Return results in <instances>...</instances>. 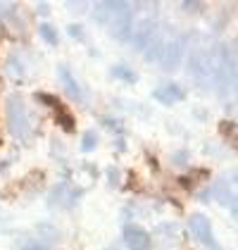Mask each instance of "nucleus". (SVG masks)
I'll use <instances>...</instances> for the list:
<instances>
[{
    "instance_id": "obj_1",
    "label": "nucleus",
    "mask_w": 238,
    "mask_h": 250,
    "mask_svg": "<svg viewBox=\"0 0 238 250\" xmlns=\"http://www.w3.org/2000/svg\"><path fill=\"white\" fill-rule=\"evenodd\" d=\"M5 119H7V129L10 134L15 136L17 141H29L31 138V117H29V110L24 105V98L20 93H12L5 100Z\"/></svg>"
},
{
    "instance_id": "obj_2",
    "label": "nucleus",
    "mask_w": 238,
    "mask_h": 250,
    "mask_svg": "<svg viewBox=\"0 0 238 250\" xmlns=\"http://www.w3.org/2000/svg\"><path fill=\"white\" fill-rule=\"evenodd\" d=\"M107 26H110L112 39L119 43H126L134 34V5L124 2V0H115V10H112Z\"/></svg>"
},
{
    "instance_id": "obj_3",
    "label": "nucleus",
    "mask_w": 238,
    "mask_h": 250,
    "mask_svg": "<svg viewBox=\"0 0 238 250\" xmlns=\"http://www.w3.org/2000/svg\"><path fill=\"white\" fill-rule=\"evenodd\" d=\"M188 231H191V236H193L198 243L207 246V248H217L215 236H212V222H210L207 214H202V212L191 214V219H188Z\"/></svg>"
},
{
    "instance_id": "obj_4",
    "label": "nucleus",
    "mask_w": 238,
    "mask_h": 250,
    "mask_svg": "<svg viewBox=\"0 0 238 250\" xmlns=\"http://www.w3.org/2000/svg\"><path fill=\"white\" fill-rule=\"evenodd\" d=\"M134 36V45L139 48V50H148V45L155 41L158 36V24L153 17H145V20L139 21V29L131 34Z\"/></svg>"
},
{
    "instance_id": "obj_5",
    "label": "nucleus",
    "mask_w": 238,
    "mask_h": 250,
    "mask_svg": "<svg viewBox=\"0 0 238 250\" xmlns=\"http://www.w3.org/2000/svg\"><path fill=\"white\" fill-rule=\"evenodd\" d=\"M124 243L129 250H150V236L139 224H126L124 227Z\"/></svg>"
},
{
    "instance_id": "obj_6",
    "label": "nucleus",
    "mask_w": 238,
    "mask_h": 250,
    "mask_svg": "<svg viewBox=\"0 0 238 250\" xmlns=\"http://www.w3.org/2000/svg\"><path fill=\"white\" fill-rule=\"evenodd\" d=\"M58 74H60V83H62L64 93L72 98V100H77V103H83V100H86V96H83V88H81L79 81L74 79L72 69H69L67 64H60V67H58Z\"/></svg>"
},
{
    "instance_id": "obj_7",
    "label": "nucleus",
    "mask_w": 238,
    "mask_h": 250,
    "mask_svg": "<svg viewBox=\"0 0 238 250\" xmlns=\"http://www.w3.org/2000/svg\"><path fill=\"white\" fill-rule=\"evenodd\" d=\"M153 98H155L158 103H162V105H174V103H181V100L186 98V93H183V88H181L178 83L169 81V83L155 88V91H153Z\"/></svg>"
},
{
    "instance_id": "obj_8",
    "label": "nucleus",
    "mask_w": 238,
    "mask_h": 250,
    "mask_svg": "<svg viewBox=\"0 0 238 250\" xmlns=\"http://www.w3.org/2000/svg\"><path fill=\"white\" fill-rule=\"evenodd\" d=\"M40 103H45V105H50L53 110H55V115H58V122L62 124V129L64 131H74V119H72V115L60 105V100L58 98H53V96H48V93H40L39 96Z\"/></svg>"
},
{
    "instance_id": "obj_9",
    "label": "nucleus",
    "mask_w": 238,
    "mask_h": 250,
    "mask_svg": "<svg viewBox=\"0 0 238 250\" xmlns=\"http://www.w3.org/2000/svg\"><path fill=\"white\" fill-rule=\"evenodd\" d=\"M212 195H215V200L221 203V205H226V208H231L234 203H238V195L236 191L224 181V179H219L217 184H215V188H212Z\"/></svg>"
},
{
    "instance_id": "obj_10",
    "label": "nucleus",
    "mask_w": 238,
    "mask_h": 250,
    "mask_svg": "<svg viewBox=\"0 0 238 250\" xmlns=\"http://www.w3.org/2000/svg\"><path fill=\"white\" fill-rule=\"evenodd\" d=\"M79 198V193H69V186H58L53 195H50V205H62V208H69L74 205V200Z\"/></svg>"
},
{
    "instance_id": "obj_11",
    "label": "nucleus",
    "mask_w": 238,
    "mask_h": 250,
    "mask_svg": "<svg viewBox=\"0 0 238 250\" xmlns=\"http://www.w3.org/2000/svg\"><path fill=\"white\" fill-rule=\"evenodd\" d=\"M110 74L119 81H126V83H136L139 77H136V72L131 69V67H126V64H115L112 69H110Z\"/></svg>"
},
{
    "instance_id": "obj_12",
    "label": "nucleus",
    "mask_w": 238,
    "mask_h": 250,
    "mask_svg": "<svg viewBox=\"0 0 238 250\" xmlns=\"http://www.w3.org/2000/svg\"><path fill=\"white\" fill-rule=\"evenodd\" d=\"M39 34H40V39L45 41V43H50V45H58V29L53 26V24H48V21H43L39 26Z\"/></svg>"
},
{
    "instance_id": "obj_13",
    "label": "nucleus",
    "mask_w": 238,
    "mask_h": 250,
    "mask_svg": "<svg viewBox=\"0 0 238 250\" xmlns=\"http://www.w3.org/2000/svg\"><path fill=\"white\" fill-rule=\"evenodd\" d=\"M219 129H221V134L229 138V143H231V146H234V148L238 150V124H231V122H221V126H219Z\"/></svg>"
},
{
    "instance_id": "obj_14",
    "label": "nucleus",
    "mask_w": 238,
    "mask_h": 250,
    "mask_svg": "<svg viewBox=\"0 0 238 250\" xmlns=\"http://www.w3.org/2000/svg\"><path fill=\"white\" fill-rule=\"evenodd\" d=\"M96 146H98V134H96V131H86L83 138H81V150H83V153H91Z\"/></svg>"
},
{
    "instance_id": "obj_15",
    "label": "nucleus",
    "mask_w": 238,
    "mask_h": 250,
    "mask_svg": "<svg viewBox=\"0 0 238 250\" xmlns=\"http://www.w3.org/2000/svg\"><path fill=\"white\" fill-rule=\"evenodd\" d=\"M67 31L72 34V39H77V41L83 39V29H81L79 24H69V29H67Z\"/></svg>"
},
{
    "instance_id": "obj_16",
    "label": "nucleus",
    "mask_w": 238,
    "mask_h": 250,
    "mask_svg": "<svg viewBox=\"0 0 238 250\" xmlns=\"http://www.w3.org/2000/svg\"><path fill=\"white\" fill-rule=\"evenodd\" d=\"M181 7H183V10H200L202 5H200V2H183Z\"/></svg>"
},
{
    "instance_id": "obj_17",
    "label": "nucleus",
    "mask_w": 238,
    "mask_h": 250,
    "mask_svg": "<svg viewBox=\"0 0 238 250\" xmlns=\"http://www.w3.org/2000/svg\"><path fill=\"white\" fill-rule=\"evenodd\" d=\"M67 7H69V10H83L86 2H67Z\"/></svg>"
},
{
    "instance_id": "obj_18",
    "label": "nucleus",
    "mask_w": 238,
    "mask_h": 250,
    "mask_svg": "<svg viewBox=\"0 0 238 250\" xmlns=\"http://www.w3.org/2000/svg\"><path fill=\"white\" fill-rule=\"evenodd\" d=\"M24 250H45L40 243H29V246H24Z\"/></svg>"
},
{
    "instance_id": "obj_19",
    "label": "nucleus",
    "mask_w": 238,
    "mask_h": 250,
    "mask_svg": "<svg viewBox=\"0 0 238 250\" xmlns=\"http://www.w3.org/2000/svg\"><path fill=\"white\" fill-rule=\"evenodd\" d=\"M48 7H50L48 2H39V5H36V10H39V12H43V15L48 12Z\"/></svg>"
},
{
    "instance_id": "obj_20",
    "label": "nucleus",
    "mask_w": 238,
    "mask_h": 250,
    "mask_svg": "<svg viewBox=\"0 0 238 250\" xmlns=\"http://www.w3.org/2000/svg\"><path fill=\"white\" fill-rule=\"evenodd\" d=\"M231 212H234V214L238 217V203H234V205H231Z\"/></svg>"
},
{
    "instance_id": "obj_21",
    "label": "nucleus",
    "mask_w": 238,
    "mask_h": 250,
    "mask_svg": "<svg viewBox=\"0 0 238 250\" xmlns=\"http://www.w3.org/2000/svg\"><path fill=\"white\" fill-rule=\"evenodd\" d=\"M234 86H236V91H238V74H236V79H234Z\"/></svg>"
},
{
    "instance_id": "obj_22",
    "label": "nucleus",
    "mask_w": 238,
    "mask_h": 250,
    "mask_svg": "<svg viewBox=\"0 0 238 250\" xmlns=\"http://www.w3.org/2000/svg\"><path fill=\"white\" fill-rule=\"evenodd\" d=\"M107 250H121V248H119V246H112V248H107Z\"/></svg>"
},
{
    "instance_id": "obj_23",
    "label": "nucleus",
    "mask_w": 238,
    "mask_h": 250,
    "mask_svg": "<svg viewBox=\"0 0 238 250\" xmlns=\"http://www.w3.org/2000/svg\"><path fill=\"white\" fill-rule=\"evenodd\" d=\"M234 181H236V184H238V174H236V176H234Z\"/></svg>"
},
{
    "instance_id": "obj_24",
    "label": "nucleus",
    "mask_w": 238,
    "mask_h": 250,
    "mask_svg": "<svg viewBox=\"0 0 238 250\" xmlns=\"http://www.w3.org/2000/svg\"><path fill=\"white\" fill-rule=\"evenodd\" d=\"M215 250H217V248H215Z\"/></svg>"
}]
</instances>
